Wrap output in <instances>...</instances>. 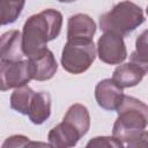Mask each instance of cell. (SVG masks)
<instances>
[{"mask_svg":"<svg viewBox=\"0 0 148 148\" xmlns=\"http://www.w3.org/2000/svg\"><path fill=\"white\" fill-rule=\"evenodd\" d=\"M116 111L118 117L113 124L112 135L124 147H146L148 106L133 96L124 95Z\"/></svg>","mask_w":148,"mask_h":148,"instance_id":"cell-1","label":"cell"},{"mask_svg":"<svg viewBox=\"0 0 148 148\" xmlns=\"http://www.w3.org/2000/svg\"><path fill=\"white\" fill-rule=\"evenodd\" d=\"M62 27V14L56 9H44L31 15L22 30V50L30 57L46 47L50 40L56 39Z\"/></svg>","mask_w":148,"mask_h":148,"instance_id":"cell-2","label":"cell"},{"mask_svg":"<svg viewBox=\"0 0 148 148\" xmlns=\"http://www.w3.org/2000/svg\"><path fill=\"white\" fill-rule=\"evenodd\" d=\"M145 22L143 9L128 0L114 5L111 10L99 16V28L104 32H112L121 37L128 36Z\"/></svg>","mask_w":148,"mask_h":148,"instance_id":"cell-3","label":"cell"},{"mask_svg":"<svg viewBox=\"0 0 148 148\" xmlns=\"http://www.w3.org/2000/svg\"><path fill=\"white\" fill-rule=\"evenodd\" d=\"M95 58L96 46L92 39H67L61 53V66L71 74H82L92 65Z\"/></svg>","mask_w":148,"mask_h":148,"instance_id":"cell-4","label":"cell"},{"mask_svg":"<svg viewBox=\"0 0 148 148\" xmlns=\"http://www.w3.org/2000/svg\"><path fill=\"white\" fill-rule=\"evenodd\" d=\"M31 80L28 60L3 61L0 60V91L18 88Z\"/></svg>","mask_w":148,"mask_h":148,"instance_id":"cell-5","label":"cell"},{"mask_svg":"<svg viewBox=\"0 0 148 148\" xmlns=\"http://www.w3.org/2000/svg\"><path fill=\"white\" fill-rule=\"evenodd\" d=\"M97 56L108 65H119L127 58L124 38L112 32H104L97 40Z\"/></svg>","mask_w":148,"mask_h":148,"instance_id":"cell-6","label":"cell"},{"mask_svg":"<svg viewBox=\"0 0 148 148\" xmlns=\"http://www.w3.org/2000/svg\"><path fill=\"white\" fill-rule=\"evenodd\" d=\"M28 62L31 80L36 81H47L52 79L58 69L54 54L47 47L28 57Z\"/></svg>","mask_w":148,"mask_h":148,"instance_id":"cell-7","label":"cell"},{"mask_svg":"<svg viewBox=\"0 0 148 148\" xmlns=\"http://www.w3.org/2000/svg\"><path fill=\"white\" fill-rule=\"evenodd\" d=\"M124 96L123 88L117 86L112 79H104L95 87V98L102 109L106 111H116Z\"/></svg>","mask_w":148,"mask_h":148,"instance_id":"cell-8","label":"cell"},{"mask_svg":"<svg viewBox=\"0 0 148 148\" xmlns=\"http://www.w3.org/2000/svg\"><path fill=\"white\" fill-rule=\"evenodd\" d=\"M82 138L80 132L69 123L62 120L60 124L51 128L47 134V141L51 147L58 148H71L76 146L79 140Z\"/></svg>","mask_w":148,"mask_h":148,"instance_id":"cell-9","label":"cell"},{"mask_svg":"<svg viewBox=\"0 0 148 148\" xmlns=\"http://www.w3.org/2000/svg\"><path fill=\"white\" fill-rule=\"evenodd\" d=\"M95 21L87 14H75L67 22V39H87L91 40L96 32Z\"/></svg>","mask_w":148,"mask_h":148,"instance_id":"cell-10","label":"cell"},{"mask_svg":"<svg viewBox=\"0 0 148 148\" xmlns=\"http://www.w3.org/2000/svg\"><path fill=\"white\" fill-rule=\"evenodd\" d=\"M148 69L143 68L132 61L119 65L112 74V81L119 86L120 88H131L139 84L145 75L147 74Z\"/></svg>","mask_w":148,"mask_h":148,"instance_id":"cell-11","label":"cell"},{"mask_svg":"<svg viewBox=\"0 0 148 148\" xmlns=\"http://www.w3.org/2000/svg\"><path fill=\"white\" fill-rule=\"evenodd\" d=\"M24 53L22 50V35L13 29L0 36V60L17 61L22 60Z\"/></svg>","mask_w":148,"mask_h":148,"instance_id":"cell-12","label":"cell"},{"mask_svg":"<svg viewBox=\"0 0 148 148\" xmlns=\"http://www.w3.org/2000/svg\"><path fill=\"white\" fill-rule=\"evenodd\" d=\"M51 116V96L47 91L35 92L28 111L30 121L35 125H42Z\"/></svg>","mask_w":148,"mask_h":148,"instance_id":"cell-13","label":"cell"},{"mask_svg":"<svg viewBox=\"0 0 148 148\" xmlns=\"http://www.w3.org/2000/svg\"><path fill=\"white\" fill-rule=\"evenodd\" d=\"M62 120L73 125L80 132V134L82 136L88 133L89 127H90L89 111L83 104H80V103H75V104L71 105L68 108L66 114L64 116Z\"/></svg>","mask_w":148,"mask_h":148,"instance_id":"cell-14","label":"cell"},{"mask_svg":"<svg viewBox=\"0 0 148 148\" xmlns=\"http://www.w3.org/2000/svg\"><path fill=\"white\" fill-rule=\"evenodd\" d=\"M35 91L27 84L15 88V90L10 95V108L16 112L28 116L29 105Z\"/></svg>","mask_w":148,"mask_h":148,"instance_id":"cell-15","label":"cell"},{"mask_svg":"<svg viewBox=\"0 0 148 148\" xmlns=\"http://www.w3.org/2000/svg\"><path fill=\"white\" fill-rule=\"evenodd\" d=\"M25 0H0V27L14 23L21 15Z\"/></svg>","mask_w":148,"mask_h":148,"instance_id":"cell-16","label":"cell"},{"mask_svg":"<svg viewBox=\"0 0 148 148\" xmlns=\"http://www.w3.org/2000/svg\"><path fill=\"white\" fill-rule=\"evenodd\" d=\"M147 30L142 31L135 42V50L131 54V61L148 69V44H147Z\"/></svg>","mask_w":148,"mask_h":148,"instance_id":"cell-17","label":"cell"},{"mask_svg":"<svg viewBox=\"0 0 148 148\" xmlns=\"http://www.w3.org/2000/svg\"><path fill=\"white\" fill-rule=\"evenodd\" d=\"M87 147H108V148H123V143L112 136H96L87 143Z\"/></svg>","mask_w":148,"mask_h":148,"instance_id":"cell-18","label":"cell"},{"mask_svg":"<svg viewBox=\"0 0 148 148\" xmlns=\"http://www.w3.org/2000/svg\"><path fill=\"white\" fill-rule=\"evenodd\" d=\"M29 143H30L29 138H27L24 135L16 134V135H12V136L7 138L6 141L2 143V147L3 148H9V147H27V146H29Z\"/></svg>","mask_w":148,"mask_h":148,"instance_id":"cell-19","label":"cell"},{"mask_svg":"<svg viewBox=\"0 0 148 148\" xmlns=\"http://www.w3.org/2000/svg\"><path fill=\"white\" fill-rule=\"evenodd\" d=\"M59 2H66V3H68V2H74V1H76V0H58Z\"/></svg>","mask_w":148,"mask_h":148,"instance_id":"cell-20","label":"cell"}]
</instances>
